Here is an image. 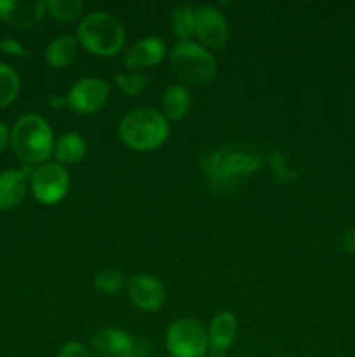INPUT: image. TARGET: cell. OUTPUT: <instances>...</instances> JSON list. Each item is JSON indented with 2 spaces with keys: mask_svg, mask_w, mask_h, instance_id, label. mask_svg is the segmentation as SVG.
I'll return each instance as SVG.
<instances>
[{
  "mask_svg": "<svg viewBox=\"0 0 355 357\" xmlns=\"http://www.w3.org/2000/svg\"><path fill=\"white\" fill-rule=\"evenodd\" d=\"M118 135L127 146L145 152L157 149L166 142L169 136V126L164 115L153 108H138L122 119Z\"/></svg>",
  "mask_w": 355,
  "mask_h": 357,
  "instance_id": "1",
  "label": "cell"
},
{
  "mask_svg": "<svg viewBox=\"0 0 355 357\" xmlns=\"http://www.w3.org/2000/svg\"><path fill=\"white\" fill-rule=\"evenodd\" d=\"M79 42L96 56H113L122 49L125 30L120 21L108 13H93L77 28Z\"/></svg>",
  "mask_w": 355,
  "mask_h": 357,
  "instance_id": "2",
  "label": "cell"
},
{
  "mask_svg": "<svg viewBox=\"0 0 355 357\" xmlns=\"http://www.w3.org/2000/svg\"><path fill=\"white\" fill-rule=\"evenodd\" d=\"M14 153L28 164L44 162L52 153V131L38 115H24L14 124L10 135Z\"/></svg>",
  "mask_w": 355,
  "mask_h": 357,
  "instance_id": "3",
  "label": "cell"
},
{
  "mask_svg": "<svg viewBox=\"0 0 355 357\" xmlns=\"http://www.w3.org/2000/svg\"><path fill=\"white\" fill-rule=\"evenodd\" d=\"M171 65L181 79L195 86L211 82L218 72V63L211 52L190 40H181L174 45L171 52Z\"/></svg>",
  "mask_w": 355,
  "mask_h": 357,
  "instance_id": "4",
  "label": "cell"
},
{
  "mask_svg": "<svg viewBox=\"0 0 355 357\" xmlns=\"http://www.w3.org/2000/svg\"><path fill=\"white\" fill-rule=\"evenodd\" d=\"M167 349L173 357H204L209 338L204 326L191 317H181L167 331Z\"/></svg>",
  "mask_w": 355,
  "mask_h": 357,
  "instance_id": "5",
  "label": "cell"
},
{
  "mask_svg": "<svg viewBox=\"0 0 355 357\" xmlns=\"http://www.w3.org/2000/svg\"><path fill=\"white\" fill-rule=\"evenodd\" d=\"M70 187V176L65 167L56 162L37 167L31 176V192L42 204H56L66 195Z\"/></svg>",
  "mask_w": 355,
  "mask_h": 357,
  "instance_id": "6",
  "label": "cell"
},
{
  "mask_svg": "<svg viewBox=\"0 0 355 357\" xmlns=\"http://www.w3.org/2000/svg\"><path fill=\"white\" fill-rule=\"evenodd\" d=\"M108 94H110V87L103 79L89 77V79L79 80L70 89L66 101H68V107L77 114L87 115L100 110L106 103Z\"/></svg>",
  "mask_w": 355,
  "mask_h": 357,
  "instance_id": "7",
  "label": "cell"
},
{
  "mask_svg": "<svg viewBox=\"0 0 355 357\" xmlns=\"http://www.w3.org/2000/svg\"><path fill=\"white\" fill-rule=\"evenodd\" d=\"M195 33L204 45L219 49L228 40V24L216 7L204 6L195 13Z\"/></svg>",
  "mask_w": 355,
  "mask_h": 357,
  "instance_id": "8",
  "label": "cell"
},
{
  "mask_svg": "<svg viewBox=\"0 0 355 357\" xmlns=\"http://www.w3.org/2000/svg\"><path fill=\"white\" fill-rule=\"evenodd\" d=\"M45 2H17V0H0V17L9 26L17 30H30L44 17Z\"/></svg>",
  "mask_w": 355,
  "mask_h": 357,
  "instance_id": "9",
  "label": "cell"
},
{
  "mask_svg": "<svg viewBox=\"0 0 355 357\" xmlns=\"http://www.w3.org/2000/svg\"><path fill=\"white\" fill-rule=\"evenodd\" d=\"M129 296L141 310H159L166 302V289L159 279L136 275L129 282Z\"/></svg>",
  "mask_w": 355,
  "mask_h": 357,
  "instance_id": "10",
  "label": "cell"
},
{
  "mask_svg": "<svg viewBox=\"0 0 355 357\" xmlns=\"http://www.w3.org/2000/svg\"><path fill=\"white\" fill-rule=\"evenodd\" d=\"M237 335V319L230 312L216 314L209 328V347L212 357H223Z\"/></svg>",
  "mask_w": 355,
  "mask_h": 357,
  "instance_id": "11",
  "label": "cell"
},
{
  "mask_svg": "<svg viewBox=\"0 0 355 357\" xmlns=\"http://www.w3.org/2000/svg\"><path fill=\"white\" fill-rule=\"evenodd\" d=\"M166 56V44L157 37H146L132 45L125 54L124 63L127 68L139 70L160 63Z\"/></svg>",
  "mask_w": 355,
  "mask_h": 357,
  "instance_id": "12",
  "label": "cell"
},
{
  "mask_svg": "<svg viewBox=\"0 0 355 357\" xmlns=\"http://www.w3.org/2000/svg\"><path fill=\"white\" fill-rule=\"evenodd\" d=\"M93 347L100 356L129 357L132 347H134V340L125 331L106 328V330H101L94 335Z\"/></svg>",
  "mask_w": 355,
  "mask_h": 357,
  "instance_id": "13",
  "label": "cell"
},
{
  "mask_svg": "<svg viewBox=\"0 0 355 357\" xmlns=\"http://www.w3.org/2000/svg\"><path fill=\"white\" fill-rule=\"evenodd\" d=\"M26 195V171L0 173V209H10Z\"/></svg>",
  "mask_w": 355,
  "mask_h": 357,
  "instance_id": "14",
  "label": "cell"
},
{
  "mask_svg": "<svg viewBox=\"0 0 355 357\" xmlns=\"http://www.w3.org/2000/svg\"><path fill=\"white\" fill-rule=\"evenodd\" d=\"M86 139L77 132H66L59 136V139L54 145V155L59 162L63 164H75L80 162L86 155Z\"/></svg>",
  "mask_w": 355,
  "mask_h": 357,
  "instance_id": "15",
  "label": "cell"
},
{
  "mask_svg": "<svg viewBox=\"0 0 355 357\" xmlns=\"http://www.w3.org/2000/svg\"><path fill=\"white\" fill-rule=\"evenodd\" d=\"M77 56V40L73 37H59L45 51V59L54 68H65L72 65Z\"/></svg>",
  "mask_w": 355,
  "mask_h": 357,
  "instance_id": "16",
  "label": "cell"
},
{
  "mask_svg": "<svg viewBox=\"0 0 355 357\" xmlns=\"http://www.w3.org/2000/svg\"><path fill=\"white\" fill-rule=\"evenodd\" d=\"M164 110L166 115L173 121H180L187 115V112L190 110V94L184 87L181 86H171L169 89L164 94Z\"/></svg>",
  "mask_w": 355,
  "mask_h": 357,
  "instance_id": "17",
  "label": "cell"
},
{
  "mask_svg": "<svg viewBox=\"0 0 355 357\" xmlns=\"http://www.w3.org/2000/svg\"><path fill=\"white\" fill-rule=\"evenodd\" d=\"M19 93V77L10 66L0 63V108L7 107Z\"/></svg>",
  "mask_w": 355,
  "mask_h": 357,
  "instance_id": "18",
  "label": "cell"
},
{
  "mask_svg": "<svg viewBox=\"0 0 355 357\" xmlns=\"http://www.w3.org/2000/svg\"><path fill=\"white\" fill-rule=\"evenodd\" d=\"M195 13L190 6H178L173 14V30L181 40H188L195 31Z\"/></svg>",
  "mask_w": 355,
  "mask_h": 357,
  "instance_id": "19",
  "label": "cell"
},
{
  "mask_svg": "<svg viewBox=\"0 0 355 357\" xmlns=\"http://www.w3.org/2000/svg\"><path fill=\"white\" fill-rule=\"evenodd\" d=\"M47 9L52 17L59 21H73L82 13L84 3L80 0H49Z\"/></svg>",
  "mask_w": 355,
  "mask_h": 357,
  "instance_id": "20",
  "label": "cell"
},
{
  "mask_svg": "<svg viewBox=\"0 0 355 357\" xmlns=\"http://www.w3.org/2000/svg\"><path fill=\"white\" fill-rule=\"evenodd\" d=\"M94 286L106 295H113L124 286V274L115 268H104L94 278Z\"/></svg>",
  "mask_w": 355,
  "mask_h": 357,
  "instance_id": "21",
  "label": "cell"
},
{
  "mask_svg": "<svg viewBox=\"0 0 355 357\" xmlns=\"http://www.w3.org/2000/svg\"><path fill=\"white\" fill-rule=\"evenodd\" d=\"M115 82H117L118 89H122L125 94H129V96H139L146 87V79L141 72H134L131 73V75L118 73V75L115 77Z\"/></svg>",
  "mask_w": 355,
  "mask_h": 357,
  "instance_id": "22",
  "label": "cell"
},
{
  "mask_svg": "<svg viewBox=\"0 0 355 357\" xmlns=\"http://www.w3.org/2000/svg\"><path fill=\"white\" fill-rule=\"evenodd\" d=\"M0 49L10 56H26L28 54L26 49H24L23 45L16 40V38H10V37L3 38V40L0 42Z\"/></svg>",
  "mask_w": 355,
  "mask_h": 357,
  "instance_id": "23",
  "label": "cell"
},
{
  "mask_svg": "<svg viewBox=\"0 0 355 357\" xmlns=\"http://www.w3.org/2000/svg\"><path fill=\"white\" fill-rule=\"evenodd\" d=\"M58 357H90V354L84 345L72 342V344H66L65 347L59 351Z\"/></svg>",
  "mask_w": 355,
  "mask_h": 357,
  "instance_id": "24",
  "label": "cell"
},
{
  "mask_svg": "<svg viewBox=\"0 0 355 357\" xmlns=\"http://www.w3.org/2000/svg\"><path fill=\"white\" fill-rule=\"evenodd\" d=\"M340 244H341V248H343V250L347 251V253L355 255V229H352V230H348V232H345L343 236H341Z\"/></svg>",
  "mask_w": 355,
  "mask_h": 357,
  "instance_id": "25",
  "label": "cell"
},
{
  "mask_svg": "<svg viewBox=\"0 0 355 357\" xmlns=\"http://www.w3.org/2000/svg\"><path fill=\"white\" fill-rule=\"evenodd\" d=\"M129 357H152V352H150V347L146 344H134Z\"/></svg>",
  "mask_w": 355,
  "mask_h": 357,
  "instance_id": "26",
  "label": "cell"
},
{
  "mask_svg": "<svg viewBox=\"0 0 355 357\" xmlns=\"http://www.w3.org/2000/svg\"><path fill=\"white\" fill-rule=\"evenodd\" d=\"M7 139H9V136H7V128L3 126V122L0 121V153L6 150L7 146Z\"/></svg>",
  "mask_w": 355,
  "mask_h": 357,
  "instance_id": "27",
  "label": "cell"
},
{
  "mask_svg": "<svg viewBox=\"0 0 355 357\" xmlns=\"http://www.w3.org/2000/svg\"><path fill=\"white\" fill-rule=\"evenodd\" d=\"M61 105H68L66 98H61V96L51 98V107H61Z\"/></svg>",
  "mask_w": 355,
  "mask_h": 357,
  "instance_id": "28",
  "label": "cell"
},
{
  "mask_svg": "<svg viewBox=\"0 0 355 357\" xmlns=\"http://www.w3.org/2000/svg\"><path fill=\"white\" fill-rule=\"evenodd\" d=\"M100 357H106V356H100Z\"/></svg>",
  "mask_w": 355,
  "mask_h": 357,
  "instance_id": "29",
  "label": "cell"
}]
</instances>
